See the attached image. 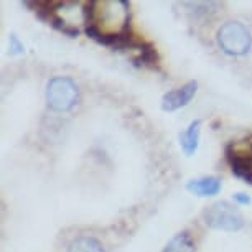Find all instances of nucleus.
<instances>
[{
	"label": "nucleus",
	"mask_w": 252,
	"mask_h": 252,
	"mask_svg": "<svg viewBox=\"0 0 252 252\" xmlns=\"http://www.w3.org/2000/svg\"><path fill=\"white\" fill-rule=\"evenodd\" d=\"M101 18L109 27L107 35H126L129 33V5L124 0H111V2H93V25Z\"/></svg>",
	"instance_id": "nucleus-1"
},
{
	"label": "nucleus",
	"mask_w": 252,
	"mask_h": 252,
	"mask_svg": "<svg viewBox=\"0 0 252 252\" xmlns=\"http://www.w3.org/2000/svg\"><path fill=\"white\" fill-rule=\"evenodd\" d=\"M79 99L78 84L66 76H56L46 86V102L56 112H66L76 106Z\"/></svg>",
	"instance_id": "nucleus-2"
},
{
	"label": "nucleus",
	"mask_w": 252,
	"mask_h": 252,
	"mask_svg": "<svg viewBox=\"0 0 252 252\" xmlns=\"http://www.w3.org/2000/svg\"><path fill=\"white\" fill-rule=\"evenodd\" d=\"M218 43L227 55L242 56L251 50V32L239 22H226L218 32Z\"/></svg>",
	"instance_id": "nucleus-3"
},
{
	"label": "nucleus",
	"mask_w": 252,
	"mask_h": 252,
	"mask_svg": "<svg viewBox=\"0 0 252 252\" xmlns=\"http://www.w3.org/2000/svg\"><path fill=\"white\" fill-rule=\"evenodd\" d=\"M204 222L213 229L234 232L244 226V216L227 201H218L204 211Z\"/></svg>",
	"instance_id": "nucleus-4"
},
{
	"label": "nucleus",
	"mask_w": 252,
	"mask_h": 252,
	"mask_svg": "<svg viewBox=\"0 0 252 252\" xmlns=\"http://www.w3.org/2000/svg\"><path fill=\"white\" fill-rule=\"evenodd\" d=\"M196 89H198L196 81H188L182 88L166 93L165 96L161 97V109L168 112H173V111H177V109L185 107L194 97Z\"/></svg>",
	"instance_id": "nucleus-5"
},
{
	"label": "nucleus",
	"mask_w": 252,
	"mask_h": 252,
	"mask_svg": "<svg viewBox=\"0 0 252 252\" xmlns=\"http://www.w3.org/2000/svg\"><path fill=\"white\" fill-rule=\"evenodd\" d=\"M187 189L196 196L206 198L215 196L221 191V180L216 177H203L196 180H189L187 183Z\"/></svg>",
	"instance_id": "nucleus-6"
},
{
	"label": "nucleus",
	"mask_w": 252,
	"mask_h": 252,
	"mask_svg": "<svg viewBox=\"0 0 252 252\" xmlns=\"http://www.w3.org/2000/svg\"><path fill=\"white\" fill-rule=\"evenodd\" d=\"M199 135H201V121L199 119L193 121L183 132H180V147H182V150L187 157L194 155V152L198 150Z\"/></svg>",
	"instance_id": "nucleus-7"
},
{
	"label": "nucleus",
	"mask_w": 252,
	"mask_h": 252,
	"mask_svg": "<svg viewBox=\"0 0 252 252\" xmlns=\"http://www.w3.org/2000/svg\"><path fill=\"white\" fill-rule=\"evenodd\" d=\"M194 241L188 232H180L175 237L168 241V244L165 246L163 252H194Z\"/></svg>",
	"instance_id": "nucleus-8"
},
{
	"label": "nucleus",
	"mask_w": 252,
	"mask_h": 252,
	"mask_svg": "<svg viewBox=\"0 0 252 252\" xmlns=\"http://www.w3.org/2000/svg\"><path fill=\"white\" fill-rule=\"evenodd\" d=\"M68 252H104V249L96 237L81 236L71 241V244L68 246Z\"/></svg>",
	"instance_id": "nucleus-9"
},
{
	"label": "nucleus",
	"mask_w": 252,
	"mask_h": 252,
	"mask_svg": "<svg viewBox=\"0 0 252 252\" xmlns=\"http://www.w3.org/2000/svg\"><path fill=\"white\" fill-rule=\"evenodd\" d=\"M185 7L188 8H193V13H196V15H208V13H213L215 10L213 8L218 7V3L215 2H188V3H183Z\"/></svg>",
	"instance_id": "nucleus-10"
},
{
	"label": "nucleus",
	"mask_w": 252,
	"mask_h": 252,
	"mask_svg": "<svg viewBox=\"0 0 252 252\" xmlns=\"http://www.w3.org/2000/svg\"><path fill=\"white\" fill-rule=\"evenodd\" d=\"M8 50H10L12 55H20L25 51V46H23L22 41L18 40V36L15 35V33H12L10 35V40H8Z\"/></svg>",
	"instance_id": "nucleus-11"
},
{
	"label": "nucleus",
	"mask_w": 252,
	"mask_h": 252,
	"mask_svg": "<svg viewBox=\"0 0 252 252\" xmlns=\"http://www.w3.org/2000/svg\"><path fill=\"white\" fill-rule=\"evenodd\" d=\"M232 198H234V201L239 203V204H251L252 203V198L246 193H234L232 194Z\"/></svg>",
	"instance_id": "nucleus-12"
}]
</instances>
